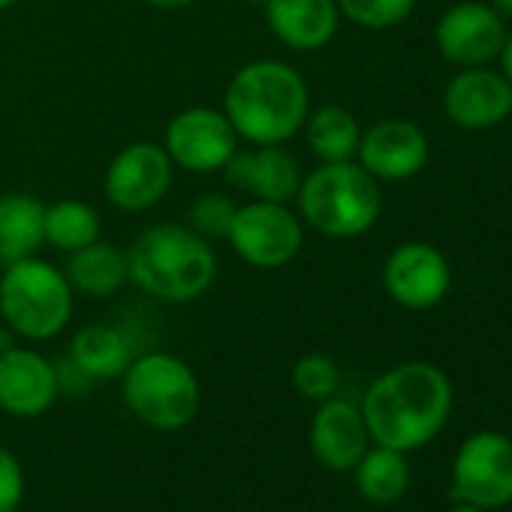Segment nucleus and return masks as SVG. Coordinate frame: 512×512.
<instances>
[{
	"label": "nucleus",
	"mask_w": 512,
	"mask_h": 512,
	"mask_svg": "<svg viewBox=\"0 0 512 512\" xmlns=\"http://www.w3.org/2000/svg\"><path fill=\"white\" fill-rule=\"evenodd\" d=\"M452 413V383L431 362H404L380 374L362 401L371 443L416 452L431 443Z\"/></svg>",
	"instance_id": "1"
},
{
	"label": "nucleus",
	"mask_w": 512,
	"mask_h": 512,
	"mask_svg": "<svg viewBox=\"0 0 512 512\" xmlns=\"http://www.w3.org/2000/svg\"><path fill=\"white\" fill-rule=\"evenodd\" d=\"M130 284L157 302L184 305L205 296L217 278V256L193 226L154 223L127 247Z\"/></svg>",
	"instance_id": "3"
},
{
	"label": "nucleus",
	"mask_w": 512,
	"mask_h": 512,
	"mask_svg": "<svg viewBox=\"0 0 512 512\" xmlns=\"http://www.w3.org/2000/svg\"><path fill=\"white\" fill-rule=\"evenodd\" d=\"M22 500H25L22 461L0 443V512H19Z\"/></svg>",
	"instance_id": "28"
},
{
	"label": "nucleus",
	"mask_w": 512,
	"mask_h": 512,
	"mask_svg": "<svg viewBox=\"0 0 512 512\" xmlns=\"http://www.w3.org/2000/svg\"><path fill=\"white\" fill-rule=\"evenodd\" d=\"M46 244V205L28 193L0 196V269L28 260Z\"/></svg>",
	"instance_id": "19"
},
{
	"label": "nucleus",
	"mask_w": 512,
	"mask_h": 512,
	"mask_svg": "<svg viewBox=\"0 0 512 512\" xmlns=\"http://www.w3.org/2000/svg\"><path fill=\"white\" fill-rule=\"evenodd\" d=\"M299 214L302 220L329 238L365 235L383 208L377 178H371L359 163H323L308 172L299 184Z\"/></svg>",
	"instance_id": "4"
},
{
	"label": "nucleus",
	"mask_w": 512,
	"mask_h": 512,
	"mask_svg": "<svg viewBox=\"0 0 512 512\" xmlns=\"http://www.w3.org/2000/svg\"><path fill=\"white\" fill-rule=\"evenodd\" d=\"M452 272L446 256L425 241L398 244L383 266V287L407 311H428L449 293Z\"/></svg>",
	"instance_id": "11"
},
{
	"label": "nucleus",
	"mask_w": 512,
	"mask_h": 512,
	"mask_svg": "<svg viewBox=\"0 0 512 512\" xmlns=\"http://www.w3.org/2000/svg\"><path fill=\"white\" fill-rule=\"evenodd\" d=\"M226 181L235 190L250 193L263 202H293L302 184L299 160L281 145H256L253 151L235 148L223 166Z\"/></svg>",
	"instance_id": "17"
},
{
	"label": "nucleus",
	"mask_w": 512,
	"mask_h": 512,
	"mask_svg": "<svg viewBox=\"0 0 512 512\" xmlns=\"http://www.w3.org/2000/svg\"><path fill=\"white\" fill-rule=\"evenodd\" d=\"M509 118H512V115H509Z\"/></svg>",
	"instance_id": "34"
},
{
	"label": "nucleus",
	"mask_w": 512,
	"mask_h": 512,
	"mask_svg": "<svg viewBox=\"0 0 512 512\" xmlns=\"http://www.w3.org/2000/svg\"><path fill=\"white\" fill-rule=\"evenodd\" d=\"M70 362L88 380H121L133 362L130 341L124 332L106 323L82 326L70 344Z\"/></svg>",
	"instance_id": "21"
},
{
	"label": "nucleus",
	"mask_w": 512,
	"mask_h": 512,
	"mask_svg": "<svg viewBox=\"0 0 512 512\" xmlns=\"http://www.w3.org/2000/svg\"><path fill=\"white\" fill-rule=\"evenodd\" d=\"M121 380L127 410L154 431H181L199 413V377L172 353L157 350L136 356Z\"/></svg>",
	"instance_id": "5"
},
{
	"label": "nucleus",
	"mask_w": 512,
	"mask_h": 512,
	"mask_svg": "<svg viewBox=\"0 0 512 512\" xmlns=\"http://www.w3.org/2000/svg\"><path fill=\"white\" fill-rule=\"evenodd\" d=\"M223 115L250 145H284L311 115V91L302 73L284 61H253L226 85Z\"/></svg>",
	"instance_id": "2"
},
{
	"label": "nucleus",
	"mask_w": 512,
	"mask_h": 512,
	"mask_svg": "<svg viewBox=\"0 0 512 512\" xmlns=\"http://www.w3.org/2000/svg\"><path fill=\"white\" fill-rule=\"evenodd\" d=\"M100 238V214L79 199H61L46 205V241L58 250H79Z\"/></svg>",
	"instance_id": "24"
},
{
	"label": "nucleus",
	"mask_w": 512,
	"mask_h": 512,
	"mask_svg": "<svg viewBox=\"0 0 512 512\" xmlns=\"http://www.w3.org/2000/svg\"><path fill=\"white\" fill-rule=\"evenodd\" d=\"M73 293L61 269L28 256L0 275V317L28 341H49L70 326Z\"/></svg>",
	"instance_id": "6"
},
{
	"label": "nucleus",
	"mask_w": 512,
	"mask_h": 512,
	"mask_svg": "<svg viewBox=\"0 0 512 512\" xmlns=\"http://www.w3.org/2000/svg\"><path fill=\"white\" fill-rule=\"evenodd\" d=\"M359 166L377 181H407L428 163V139L413 121L389 118L359 139Z\"/></svg>",
	"instance_id": "14"
},
{
	"label": "nucleus",
	"mask_w": 512,
	"mask_h": 512,
	"mask_svg": "<svg viewBox=\"0 0 512 512\" xmlns=\"http://www.w3.org/2000/svg\"><path fill=\"white\" fill-rule=\"evenodd\" d=\"M13 4H19V0H0V10H10Z\"/></svg>",
	"instance_id": "33"
},
{
	"label": "nucleus",
	"mask_w": 512,
	"mask_h": 512,
	"mask_svg": "<svg viewBox=\"0 0 512 512\" xmlns=\"http://www.w3.org/2000/svg\"><path fill=\"white\" fill-rule=\"evenodd\" d=\"M449 512H485V509H479V506H470V503H455Z\"/></svg>",
	"instance_id": "32"
},
{
	"label": "nucleus",
	"mask_w": 512,
	"mask_h": 512,
	"mask_svg": "<svg viewBox=\"0 0 512 512\" xmlns=\"http://www.w3.org/2000/svg\"><path fill=\"white\" fill-rule=\"evenodd\" d=\"M443 109L461 130H488L512 115V85L488 67H464L443 94Z\"/></svg>",
	"instance_id": "15"
},
{
	"label": "nucleus",
	"mask_w": 512,
	"mask_h": 512,
	"mask_svg": "<svg viewBox=\"0 0 512 512\" xmlns=\"http://www.w3.org/2000/svg\"><path fill=\"white\" fill-rule=\"evenodd\" d=\"M305 133H308V148L323 163L353 160L359 151V139H362L359 121L353 118V112L341 106H320L314 115H308Z\"/></svg>",
	"instance_id": "23"
},
{
	"label": "nucleus",
	"mask_w": 512,
	"mask_h": 512,
	"mask_svg": "<svg viewBox=\"0 0 512 512\" xmlns=\"http://www.w3.org/2000/svg\"><path fill=\"white\" fill-rule=\"evenodd\" d=\"M338 386H341V371H338L335 359H329L323 353H308L293 365V389L302 398L326 401L338 392Z\"/></svg>",
	"instance_id": "26"
},
{
	"label": "nucleus",
	"mask_w": 512,
	"mask_h": 512,
	"mask_svg": "<svg viewBox=\"0 0 512 512\" xmlns=\"http://www.w3.org/2000/svg\"><path fill=\"white\" fill-rule=\"evenodd\" d=\"M308 443L314 458L335 470V473H350L359 458L371 446V434L362 416V407L341 401V398H326L308 428Z\"/></svg>",
	"instance_id": "16"
},
{
	"label": "nucleus",
	"mask_w": 512,
	"mask_h": 512,
	"mask_svg": "<svg viewBox=\"0 0 512 512\" xmlns=\"http://www.w3.org/2000/svg\"><path fill=\"white\" fill-rule=\"evenodd\" d=\"M434 40L446 61L458 67H485L500 55L506 28L491 4L464 0V4H455L440 16Z\"/></svg>",
	"instance_id": "13"
},
{
	"label": "nucleus",
	"mask_w": 512,
	"mask_h": 512,
	"mask_svg": "<svg viewBox=\"0 0 512 512\" xmlns=\"http://www.w3.org/2000/svg\"><path fill=\"white\" fill-rule=\"evenodd\" d=\"M226 238L247 266L281 269L299 256L305 229L302 217H296L287 202L253 199L235 208Z\"/></svg>",
	"instance_id": "7"
},
{
	"label": "nucleus",
	"mask_w": 512,
	"mask_h": 512,
	"mask_svg": "<svg viewBox=\"0 0 512 512\" xmlns=\"http://www.w3.org/2000/svg\"><path fill=\"white\" fill-rule=\"evenodd\" d=\"M61 392L58 368L37 350H0V410L16 419H37L49 413Z\"/></svg>",
	"instance_id": "12"
},
{
	"label": "nucleus",
	"mask_w": 512,
	"mask_h": 512,
	"mask_svg": "<svg viewBox=\"0 0 512 512\" xmlns=\"http://www.w3.org/2000/svg\"><path fill=\"white\" fill-rule=\"evenodd\" d=\"M148 7H154V10H169V13H175V10H187L190 4H196V0H145Z\"/></svg>",
	"instance_id": "30"
},
{
	"label": "nucleus",
	"mask_w": 512,
	"mask_h": 512,
	"mask_svg": "<svg viewBox=\"0 0 512 512\" xmlns=\"http://www.w3.org/2000/svg\"><path fill=\"white\" fill-rule=\"evenodd\" d=\"M235 202L229 196L220 193H205L202 199L193 202L190 208V226L202 235V238H226L229 223L235 217Z\"/></svg>",
	"instance_id": "27"
},
{
	"label": "nucleus",
	"mask_w": 512,
	"mask_h": 512,
	"mask_svg": "<svg viewBox=\"0 0 512 512\" xmlns=\"http://www.w3.org/2000/svg\"><path fill=\"white\" fill-rule=\"evenodd\" d=\"M491 10L497 16H509L512 19V0H491Z\"/></svg>",
	"instance_id": "31"
},
{
	"label": "nucleus",
	"mask_w": 512,
	"mask_h": 512,
	"mask_svg": "<svg viewBox=\"0 0 512 512\" xmlns=\"http://www.w3.org/2000/svg\"><path fill=\"white\" fill-rule=\"evenodd\" d=\"M359 494L374 506L398 503L410 488V461L407 452L389 446H368V452L353 467Z\"/></svg>",
	"instance_id": "22"
},
{
	"label": "nucleus",
	"mask_w": 512,
	"mask_h": 512,
	"mask_svg": "<svg viewBox=\"0 0 512 512\" xmlns=\"http://www.w3.org/2000/svg\"><path fill=\"white\" fill-rule=\"evenodd\" d=\"M64 275H67L70 287L79 290L82 296L109 299L130 281L127 253L118 244L97 238L70 253V263H67Z\"/></svg>",
	"instance_id": "20"
},
{
	"label": "nucleus",
	"mask_w": 512,
	"mask_h": 512,
	"mask_svg": "<svg viewBox=\"0 0 512 512\" xmlns=\"http://www.w3.org/2000/svg\"><path fill=\"white\" fill-rule=\"evenodd\" d=\"M455 503H470L485 512L512 503V440L500 431L470 434L452 458Z\"/></svg>",
	"instance_id": "8"
},
{
	"label": "nucleus",
	"mask_w": 512,
	"mask_h": 512,
	"mask_svg": "<svg viewBox=\"0 0 512 512\" xmlns=\"http://www.w3.org/2000/svg\"><path fill=\"white\" fill-rule=\"evenodd\" d=\"M497 58H500V73H503V76H506V82L512 85V34L503 40V49H500V55H497Z\"/></svg>",
	"instance_id": "29"
},
{
	"label": "nucleus",
	"mask_w": 512,
	"mask_h": 512,
	"mask_svg": "<svg viewBox=\"0 0 512 512\" xmlns=\"http://www.w3.org/2000/svg\"><path fill=\"white\" fill-rule=\"evenodd\" d=\"M338 4L335 0H266V22L272 34L296 49L317 52L338 34Z\"/></svg>",
	"instance_id": "18"
},
{
	"label": "nucleus",
	"mask_w": 512,
	"mask_h": 512,
	"mask_svg": "<svg viewBox=\"0 0 512 512\" xmlns=\"http://www.w3.org/2000/svg\"><path fill=\"white\" fill-rule=\"evenodd\" d=\"M172 169L175 163L163 145L133 142L124 151H118L106 169V199L127 214L148 211L169 193Z\"/></svg>",
	"instance_id": "10"
},
{
	"label": "nucleus",
	"mask_w": 512,
	"mask_h": 512,
	"mask_svg": "<svg viewBox=\"0 0 512 512\" xmlns=\"http://www.w3.org/2000/svg\"><path fill=\"white\" fill-rule=\"evenodd\" d=\"M338 13L368 31H389L407 22L416 0H335Z\"/></svg>",
	"instance_id": "25"
},
{
	"label": "nucleus",
	"mask_w": 512,
	"mask_h": 512,
	"mask_svg": "<svg viewBox=\"0 0 512 512\" xmlns=\"http://www.w3.org/2000/svg\"><path fill=\"white\" fill-rule=\"evenodd\" d=\"M163 148L187 172H217L238 148V133L220 109L196 106L166 124Z\"/></svg>",
	"instance_id": "9"
}]
</instances>
